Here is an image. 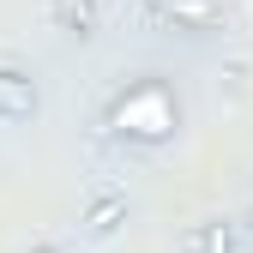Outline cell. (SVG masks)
Listing matches in <instances>:
<instances>
[{"instance_id": "6", "label": "cell", "mask_w": 253, "mask_h": 253, "mask_svg": "<svg viewBox=\"0 0 253 253\" xmlns=\"http://www.w3.org/2000/svg\"><path fill=\"white\" fill-rule=\"evenodd\" d=\"M54 30L67 42H90L97 37V0H54Z\"/></svg>"}, {"instance_id": "3", "label": "cell", "mask_w": 253, "mask_h": 253, "mask_svg": "<svg viewBox=\"0 0 253 253\" xmlns=\"http://www.w3.org/2000/svg\"><path fill=\"white\" fill-rule=\"evenodd\" d=\"M42 109V84L30 67H0V126H24Z\"/></svg>"}, {"instance_id": "7", "label": "cell", "mask_w": 253, "mask_h": 253, "mask_svg": "<svg viewBox=\"0 0 253 253\" xmlns=\"http://www.w3.org/2000/svg\"><path fill=\"white\" fill-rule=\"evenodd\" d=\"M30 253H60V247H54V241H37V247H30Z\"/></svg>"}, {"instance_id": "2", "label": "cell", "mask_w": 253, "mask_h": 253, "mask_svg": "<svg viewBox=\"0 0 253 253\" xmlns=\"http://www.w3.org/2000/svg\"><path fill=\"white\" fill-rule=\"evenodd\" d=\"M145 24L169 30L175 42H217L229 37V6L223 0H145Z\"/></svg>"}, {"instance_id": "1", "label": "cell", "mask_w": 253, "mask_h": 253, "mask_svg": "<svg viewBox=\"0 0 253 253\" xmlns=\"http://www.w3.org/2000/svg\"><path fill=\"white\" fill-rule=\"evenodd\" d=\"M181 139H187V90H181L175 67H163V60L115 73L84 126V145L109 169H151Z\"/></svg>"}, {"instance_id": "5", "label": "cell", "mask_w": 253, "mask_h": 253, "mask_svg": "<svg viewBox=\"0 0 253 253\" xmlns=\"http://www.w3.org/2000/svg\"><path fill=\"white\" fill-rule=\"evenodd\" d=\"M181 253H241V223L229 217H199L181 229Z\"/></svg>"}, {"instance_id": "4", "label": "cell", "mask_w": 253, "mask_h": 253, "mask_svg": "<svg viewBox=\"0 0 253 253\" xmlns=\"http://www.w3.org/2000/svg\"><path fill=\"white\" fill-rule=\"evenodd\" d=\"M126 217H133V205H126V193H121L115 181H103L97 193H90V205H84V241H115Z\"/></svg>"}]
</instances>
